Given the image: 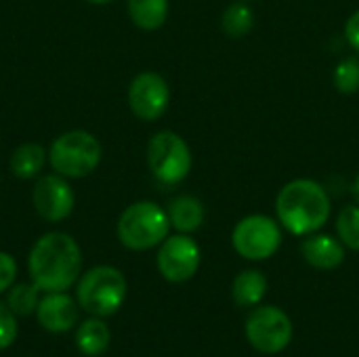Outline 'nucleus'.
<instances>
[{
    "mask_svg": "<svg viewBox=\"0 0 359 357\" xmlns=\"http://www.w3.org/2000/svg\"><path fill=\"white\" fill-rule=\"evenodd\" d=\"M27 269L42 292H65L80 280L82 250L69 234L48 231L32 246Z\"/></svg>",
    "mask_w": 359,
    "mask_h": 357,
    "instance_id": "obj_1",
    "label": "nucleus"
},
{
    "mask_svg": "<svg viewBox=\"0 0 359 357\" xmlns=\"http://www.w3.org/2000/svg\"><path fill=\"white\" fill-rule=\"evenodd\" d=\"M330 196L326 187L313 179L288 181L276 198V215L284 229L292 236H311L330 219Z\"/></svg>",
    "mask_w": 359,
    "mask_h": 357,
    "instance_id": "obj_2",
    "label": "nucleus"
},
{
    "mask_svg": "<svg viewBox=\"0 0 359 357\" xmlns=\"http://www.w3.org/2000/svg\"><path fill=\"white\" fill-rule=\"evenodd\" d=\"M118 238L128 250H151L160 246L170 231L168 213L156 202L141 200L124 208L118 219Z\"/></svg>",
    "mask_w": 359,
    "mask_h": 357,
    "instance_id": "obj_3",
    "label": "nucleus"
},
{
    "mask_svg": "<svg viewBox=\"0 0 359 357\" xmlns=\"http://www.w3.org/2000/svg\"><path fill=\"white\" fill-rule=\"evenodd\" d=\"M126 278L111 265H97L76 282V301L88 316L109 318L126 299Z\"/></svg>",
    "mask_w": 359,
    "mask_h": 357,
    "instance_id": "obj_4",
    "label": "nucleus"
},
{
    "mask_svg": "<svg viewBox=\"0 0 359 357\" xmlns=\"http://www.w3.org/2000/svg\"><path fill=\"white\" fill-rule=\"evenodd\" d=\"M101 156L103 147L99 139L82 128L59 135L48 149L50 168L65 179L88 177L101 164Z\"/></svg>",
    "mask_w": 359,
    "mask_h": 357,
    "instance_id": "obj_5",
    "label": "nucleus"
},
{
    "mask_svg": "<svg viewBox=\"0 0 359 357\" xmlns=\"http://www.w3.org/2000/svg\"><path fill=\"white\" fill-rule=\"evenodd\" d=\"M147 164L156 181L162 185H179L191 173V149L175 130H160L149 139Z\"/></svg>",
    "mask_w": 359,
    "mask_h": 357,
    "instance_id": "obj_6",
    "label": "nucleus"
},
{
    "mask_svg": "<svg viewBox=\"0 0 359 357\" xmlns=\"http://www.w3.org/2000/svg\"><path fill=\"white\" fill-rule=\"evenodd\" d=\"M231 244L242 259L265 261L282 246V229L267 215H248L233 227Z\"/></svg>",
    "mask_w": 359,
    "mask_h": 357,
    "instance_id": "obj_7",
    "label": "nucleus"
},
{
    "mask_svg": "<svg viewBox=\"0 0 359 357\" xmlns=\"http://www.w3.org/2000/svg\"><path fill=\"white\" fill-rule=\"evenodd\" d=\"M246 339L248 343L265 356H276L282 353L290 341H292V322L290 318L273 305L257 307L248 318H246Z\"/></svg>",
    "mask_w": 359,
    "mask_h": 357,
    "instance_id": "obj_8",
    "label": "nucleus"
},
{
    "mask_svg": "<svg viewBox=\"0 0 359 357\" xmlns=\"http://www.w3.org/2000/svg\"><path fill=\"white\" fill-rule=\"evenodd\" d=\"M202 252L198 242L189 234L168 236L158 250L156 263L162 278L170 284L189 282L200 269Z\"/></svg>",
    "mask_w": 359,
    "mask_h": 357,
    "instance_id": "obj_9",
    "label": "nucleus"
},
{
    "mask_svg": "<svg viewBox=\"0 0 359 357\" xmlns=\"http://www.w3.org/2000/svg\"><path fill=\"white\" fill-rule=\"evenodd\" d=\"M170 103L168 82L156 72H141L128 86V105L133 114L143 122L162 118Z\"/></svg>",
    "mask_w": 359,
    "mask_h": 357,
    "instance_id": "obj_10",
    "label": "nucleus"
},
{
    "mask_svg": "<svg viewBox=\"0 0 359 357\" xmlns=\"http://www.w3.org/2000/svg\"><path fill=\"white\" fill-rule=\"evenodd\" d=\"M32 204L44 221L59 223L72 215L76 196L67 179L55 173V175H44L36 181L32 189Z\"/></svg>",
    "mask_w": 359,
    "mask_h": 357,
    "instance_id": "obj_11",
    "label": "nucleus"
},
{
    "mask_svg": "<svg viewBox=\"0 0 359 357\" xmlns=\"http://www.w3.org/2000/svg\"><path fill=\"white\" fill-rule=\"evenodd\" d=\"M78 314L80 305L67 292H46L44 297H40L36 309L38 324L53 335L69 332L78 324Z\"/></svg>",
    "mask_w": 359,
    "mask_h": 357,
    "instance_id": "obj_12",
    "label": "nucleus"
},
{
    "mask_svg": "<svg viewBox=\"0 0 359 357\" xmlns=\"http://www.w3.org/2000/svg\"><path fill=\"white\" fill-rule=\"evenodd\" d=\"M303 259L322 271H332L343 265L345 261V246L341 240L328 236V234H311L303 244H301Z\"/></svg>",
    "mask_w": 359,
    "mask_h": 357,
    "instance_id": "obj_13",
    "label": "nucleus"
},
{
    "mask_svg": "<svg viewBox=\"0 0 359 357\" xmlns=\"http://www.w3.org/2000/svg\"><path fill=\"white\" fill-rule=\"evenodd\" d=\"M168 221L170 227H175L179 234H194L202 227L206 219V208L200 198L191 194H183L170 200L168 208Z\"/></svg>",
    "mask_w": 359,
    "mask_h": 357,
    "instance_id": "obj_14",
    "label": "nucleus"
},
{
    "mask_svg": "<svg viewBox=\"0 0 359 357\" xmlns=\"http://www.w3.org/2000/svg\"><path fill=\"white\" fill-rule=\"evenodd\" d=\"M111 343V332L103 318L90 316L76 328V347L80 353L88 357H97L107 351Z\"/></svg>",
    "mask_w": 359,
    "mask_h": 357,
    "instance_id": "obj_15",
    "label": "nucleus"
},
{
    "mask_svg": "<svg viewBox=\"0 0 359 357\" xmlns=\"http://www.w3.org/2000/svg\"><path fill=\"white\" fill-rule=\"evenodd\" d=\"M267 295V278L259 269H244L236 276L231 297L238 307H257Z\"/></svg>",
    "mask_w": 359,
    "mask_h": 357,
    "instance_id": "obj_16",
    "label": "nucleus"
},
{
    "mask_svg": "<svg viewBox=\"0 0 359 357\" xmlns=\"http://www.w3.org/2000/svg\"><path fill=\"white\" fill-rule=\"evenodd\" d=\"M130 21L145 32L160 29L168 19V0H126Z\"/></svg>",
    "mask_w": 359,
    "mask_h": 357,
    "instance_id": "obj_17",
    "label": "nucleus"
},
{
    "mask_svg": "<svg viewBox=\"0 0 359 357\" xmlns=\"http://www.w3.org/2000/svg\"><path fill=\"white\" fill-rule=\"evenodd\" d=\"M46 164V149L40 143H23L11 154V173L17 179H34Z\"/></svg>",
    "mask_w": 359,
    "mask_h": 357,
    "instance_id": "obj_18",
    "label": "nucleus"
},
{
    "mask_svg": "<svg viewBox=\"0 0 359 357\" xmlns=\"http://www.w3.org/2000/svg\"><path fill=\"white\" fill-rule=\"evenodd\" d=\"M221 29L229 38H244L255 29V11L246 0L231 2L221 15Z\"/></svg>",
    "mask_w": 359,
    "mask_h": 357,
    "instance_id": "obj_19",
    "label": "nucleus"
},
{
    "mask_svg": "<svg viewBox=\"0 0 359 357\" xmlns=\"http://www.w3.org/2000/svg\"><path fill=\"white\" fill-rule=\"evenodd\" d=\"M40 288L32 282V284H13L6 290V305L8 309L17 316V318H27L32 314H36L38 303H40Z\"/></svg>",
    "mask_w": 359,
    "mask_h": 357,
    "instance_id": "obj_20",
    "label": "nucleus"
},
{
    "mask_svg": "<svg viewBox=\"0 0 359 357\" xmlns=\"http://www.w3.org/2000/svg\"><path fill=\"white\" fill-rule=\"evenodd\" d=\"M337 234L345 248L359 252V206L349 204L339 213Z\"/></svg>",
    "mask_w": 359,
    "mask_h": 357,
    "instance_id": "obj_21",
    "label": "nucleus"
},
{
    "mask_svg": "<svg viewBox=\"0 0 359 357\" xmlns=\"http://www.w3.org/2000/svg\"><path fill=\"white\" fill-rule=\"evenodd\" d=\"M332 82L337 86L339 93L343 95H355L359 93V57L358 55H351V57H345L343 61L337 63L334 67V76H332Z\"/></svg>",
    "mask_w": 359,
    "mask_h": 357,
    "instance_id": "obj_22",
    "label": "nucleus"
},
{
    "mask_svg": "<svg viewBox=\"0 0 359 357\" xmlns=\"http://www.w3.org/2000/svg\"><path fill=\"white\" fill-rule=\"evenodd\" d=\"M17 339V316L0 301V351L11 347Z\"/></svg>",
    "mask_w": 359,
    "mask_h": 357,
    "instance_id": "obj_23",
    "label": "nucleus"
},
{
    "mask_svg": "<svg viewBox=\"0 0 359 357\" xmlns=\"http://www.w3.org/2000/svg\"><path fill=\"white\" fill-rule=\"evenodd\" d=\"M15 278H17V263H15V259L8 252L0 250V295L6 292L15 284Z\"/></svg>",
    "mask_w": 359,
    "mask_h": 357,
    "instance_id": "obj_24",
    "label": "nucleus"
},
{
    "mask_svg": "<svg viewBox=\"0 0 359 357\" xmlns=\"http://www.w3.org/2000/svg\"><path fill=\"white\" fill-rule=\"evenodd\" d=\"M345 38H347L349 46L355 53H359V8L347 19V23H345Z\"/></svg>",
    "mask_w": 359,
    "mask_h": 357,
    "instance_id": "obj_25",
    "label": "nucleus"
},
{
    "mask_svg": "<svg viewBox=\"0 0 359 357\" xmlns=\"http://www.w3.org/2000/svg\"><path fill=\"white\" fill-rule=\"evenodd\" d=\"M351 191H353V198L358 200V204H359V175L355 177V181H353V187H351Z\"/></svg>",
    "mask_w": 359,
    "mask_h": 357,
    "instance_id": "obj_26",
    "label": "nucleus"
},
{
    "mask_svg": "<svg viewBox=\"0 0 359 357\" xmlns=\"http://www.w3.org/2000/svg\"><path fill=\"white\" fill-rule=\"evenodd\" d=\"M86 2H90V4H109L114 0H86Z\"/></svg>",
    "mask_w": 359,
    "mask_h": 357,
    "instance_id": "obj_27",
    "label": "nucleus"
},
{
    "mask_svg": "<svg viewBox=\"0 0 359 357\" xmlns=\"http://www.w3.org/2000/svg\"><path fill=\"white\" fill-rule=\"evenodd\" d=\"M246 2H250V0H246Z\"/></svg>",
    "mask_w": 359,
    "mask_h": 357,
    "instance_id": "obj_28",
    "label": "nucleus"
}]
</instances>
